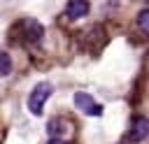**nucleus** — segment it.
Here are the masks:
<instances>
[{
    "label": "nucleus",
    "mask_w": 149,
    "mask_h": 144,
    "mask_svg": "<svg viewBox=\"0 0 149 144\" xmlns=\"http://www.w3.org/2000/svg\"><path fill=\"white\" fill-rule=\"evenodd\" d=\"M72 102H74L77 109H81V111L88 114V116H100V114H102V107L93 100V95H88V93H84V91H77V93L72 95Z\"/></svg>",
    "instance_id": "obj_2"
},
{
    "label": "nucleus",
    "mask_w": 149,
    "mask_h": 144,
    "mask_svg": "<svg viewBox=\"0 0 149 144\" xmlns=\"http://www.w3.org/2000/svg\"><path fill=\"white\" fill-rule=\"evenodd\" d=\"M149 135V118L147 116H135L130 121V130H128V139L130 142H142Z\"/></svg>",
    "instance_id": "obj_4"
},
{
    "label": "nucleus",
    "mask_w": 149,
    "mask_h": 144,
    "mask_svg": "<svg viewBox=\"0 0 149 144\" xmlns=\"http://www.w3.org/2000/svg\"><path fill=\"white\" fill-rule=\"evenodd\" d=\"M42 35H44V28H42L40 21H35V19L21 21V37H23L26 42H40Z\"/></svg>",
    "instance_id": "obj_3"
},
{
    "label": "nucleus",
    "mask_w": 149,
    "mask_h": 144,
    "mask_svg": "<svg viewBox=\"0 0 149 144\" xmlns=\"http://www.w3.org/2000/svg\"><path fill=\"white\" fill-rule=\"evenodd\" d=\"M51 91H54V86H51L49 81H40V84L30 91V95H28V109H30V114H35V116H40V114H42L44 102L49 100Z\"/></svg>",
    "instance_id": "obj_1"
},
{
    "label": "nucleus",
    "mask_w": 149,
    "mask_h": 144,
    "mask_svg": "<svg viewBox=\"0 0 149 144\" xmlns=\"http://www.w3.org/2000/svg\"><path fill=\"white\" fill-rule=\"evenodd\" d=\"M9 72H12V58H9V53L0 51V77H7Z\"/></svg>",
    "instance_id": "obj_6"
},
{
    "label": "nucleus",
    "mask_w": 149,
    "mask_h": 144,
    "mask_svg": "<svg viewBox=\"0 0 149 144\" xmlns=\"http://www.w3.org/2000/svg\"><path fill=\"white\" fill-rule=\"evenodd\" d=\"M65 14L70 19H81L88 14V2L86 0H70L68 7H65Z\"/></svg>",
    "instance_id": "obj_5"
},
{
    "label": "nucleus",
    "mask_w": 149,
    "mask_h": 144,
    "mask_svg": "<svg viewBox=\"0 0 149 144\" xmlns=\"http://www.w3.org/2000/svg\"><path fill=\"white\" fill-rule=\"evenodd\" d=\"M49 144H68V142H63V139H51Z\"/></svg>",
    "instance_id": "obj_8"
},
{
    "label": "nucleus",
    "mask_w": 149,
    "mask_h": 144,
    "mask_svg": "<svg viewBox=\"0 0 149 144\" xmlns=\"http://www.w3.org/2000/svg\"><path fill=\"white\" fill-rule=\"evenodd\" d=\"M137 28L149 35V9H142V12L137 14Z\"/></svg>",
    "instance_id": "obj_7"
}]
</instances>
